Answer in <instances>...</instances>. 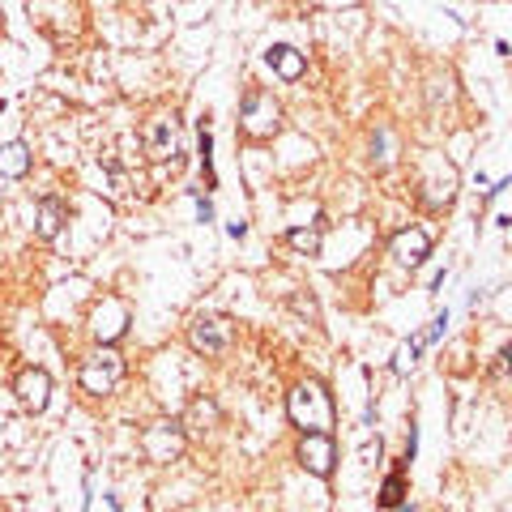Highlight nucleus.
I'll return each instance as SVG.
<instances>
[{
	"mask_svg": "<svg viewBox=\"0 0 512 512\" xmlns=\"http://www.w3.org/2000/svg\"><path fill=\"white\" fill-rule=\"evenodd\" d=\"M286 414L299 431H329L333 427V402L320 380H303L286 393Z\"/></svg>",
	"mask_w": 512,
	"mask_h": 512,
	"instance_id": "nucleus-1",
	"label": "nucleus"
},
{
	"mask_svg": "<svg viewBox=\"0 0 512 512\" xmlns=\"http://www.w3.org/2000/svg\"><path fill=\"white\" fill-rule=\"evenodd\" d=\"M120 380H124V355L116 346H99L94 355H86L82 372H77V384H82L86 393H94V397L116 393Z\"/></svg>",
	"mask_w": 512,
	"mask_h": 512,
	"instance_id": "nucleus-2",
	"label": "nucleus"
},
{
	"mask_svg": "<svg viewBox=\"0 0 512 512\" xmlns=\"http://www.w3.org/2000/svg\"><path fill=\"white\" fill-rule=\"evenodd\" d=\"M239 128L252 137V141H265L282 128V107L269 90H248L239 99Z\"/></svg>",
	"mask_w": 512,
	"mask_h": 512,
	"instance_id": "nucleus-3",
	"label": "nucleus"
},
{
	"mask_svg": "<svg viewBox=\"0 0 512 512\" xmlns=\"http://www.w3.org/2000/svg\"><path fill=\"white\" fill-rule=\"evenodd\" d=\"M188 448V431L180 427V419H158L141 431V453L154 466H171V461H180Z\"/></svg>",
	"mask_w": 512,
	"mask_h": 512,
	"instance_id": "nucleus-4",
	"label": "nucleus"
},
{
	"mask_svg": "<svg viewBox=\"0 0 512 512\" xmlns=\"http://www.w3.org/2000/svg\"><path fill=\"white\" fill-rule=\"evenodd\" d=\"M231 342H235V325L227 316H201V320H192V329H188V346L205 359L227 355Z\"/></svg>",
	"mask_w": 512,
	"mask_h": 512,
	"instance_id": "nucleus-5",
	"label": "nucleus"
},
{
	"mask_svg": "<svg viewBox=\"0 0 512 512\" xmlns=\"http://www.w3.org/2000/svg\"><path fill=\"white\" fill-rule=\"evenodd\" d=\"M141 146H146L150 163H175V154H180V120L167 116V111L150 116L146 133H141Z\"/></svg>",
	"mask_w": 512,
	"mask_h": 512,
	"instance_id": "nucleus-6",
	"label": "nucleus"
},
{
	"mask_svg": "<svg viewBox=\"0 0 512 512\" xmlns=\"http://www.w3.org/2000/svg\"><path fill=\"white\" fill-rule=\"evenodd\" d=\"M124 329H128V308H124V299L103 295L99 303H94V312H90V333L99 338V346H116V342L124 338Z\"/></svg>",
	"mask_w": 512,
	"mask_h": 512,
	"instance_id": "nucleus-7",
	"label": "nucleus"
},
{
	"mask_svg": "<svg viewBox=\"0 0 512 512\" xmlns=\"http://www.w3.org/2000/svg\"><path fill=\"white\" fill-rule=\"evenodd\" d=\"M299 466L312 478H329L333 466H338V448H333L329 431H303L299 440Z\"/></svg>",
	"mask_w": 512,
	"mask_h": 512,
	"instance_id": "nucleus-8",
	"label": "nucleus"
},
{
	"mask_svg": "<svg viewBox=\"0 0 512 512\" xmlns=\"http://www.w3.org/2000/svg\"><path fill=\"white\" fill-rule=\"evenodd\" d=\"M13 393H18V402L26 410H47V402H52V376L43 372V367H22L18 380H13Z\"/></svg>",
	"mask_w": 512,
	"mask_h": 512,
	"instance_id": "nucleus-9",
	"label": "nucleus"
},
{
	"mask_svg": "<svg viewBox=\"0 0 512 512\" xmlns=\"http://www.w3.org/2000/svg\"><path fill=\"white\" fill-rule=\"evenodd\" d=\"M389 252L397 256V265L419 269L427 256H431V239H427V231H419V227H406V231H397V235L389 239Z\"/></svg>",
	"mask_w": 512,
	"mask_h": 512,
	"instance_id": "nucleus-10",
	"label": "nucleus"
},
{
	"mask_svg": "<svg viewBox=\"0 0 512 512\" xmlns=\"http://www.w3.org/2000/svg\"><path fill=\"white\" fill-rule=\"evenodd\" d=\"M431 180H423V201L431 205V210H440V205H448L453 201V192H457V171L444 163V158H436L431 154Z\"/></svg>",
	"mask_w": 512,
	"mask_h": 512,
	"instance_id": "nucleus-11",
	"label": "nucleus"
},
{
	"mask_svg": "<svg viewBox=\"0 0 512 512\" xmlns=\"http://www.w3.org/2000/svg\"><path fill=\"white\" fill-rule=\"evenodd\" d=\"M218 423H222V410L214 402H205V397H197V402L184 410V419H180L184 431H214Z\"/></svg>",
	"mask_w": 512,
	"mask_h": 512,
	"instance_id": "nucleus-12",
	"label": "nucleus"
},
{
	"mask_svg": "<svg viewBox=\"0 0 512 512\" xmlns=\"http://www.w3.org/2000/svg\"><path fill=\"white\" fill-rule=\"evenodd\" d=\"M30 171V150L22 141H9V146H0V180H22Z\"/></svg>",
	"mask_w": 512,
	"mask_h": 512,
	"instance_id": "nucleus-13",
	"label": "nucleus"
},
{
	"mask_svg": "<svg viewBox=\"0 0 512 512\" xmlns=\"http://www.w3.org/2000/svg\"><path fill=\"white\" fill-rule=\"evenodd\" d=\"M39 239H47V244H52V239L64 231V201H56V197H43V205H39Z\"/></svg>",
	"mask_w": 512,
	"mask_h": 512,
	"instance_id": "nucleus-14",
	"label": "nucleus"
},
{
	"mask_svg": "<svg viewBox=\"0 0 512 512\" xmlns=\"http://www.w3.org/2000/svg\"><path fill=\"white\" fill-rule=\"evenodd\" d=\"M269 64H274V73L286 77V82H299L303 69H308V60H303V52H295V47H274Z\"/></svg>",
	"mask_w": 512,
	"mask_h": 512,
	"instance_id": "nucleus-15",
	"label": "nucleus"
},
{
	"mask_svg": "<svg viewBox=\"0 0 512 512\" xmlns=\"http://www.w3.org/2000/svg\"><path fill=\"white\" fill-rule=\"evenodd\" d=\"M286 244L303 256H316L320 252V227H291L286 231Z\"/></svg>",
	"mask_w": 512,
	"mask_h": 512,
	"instance_id": "nucleus-16",
	"label": "nucleus"
},
{
	"mask_svg": "<svg viewBox=\"0 0 512 512\" xmlns=\"http://www.w3.org/2000/svg\"><path fill=\"white\" fill-rule=\"evenodd\" d=\"M402 500H406V478L389 474L384 478V487H380V508H402Z\"/></svg>",
	"mask_w": 512,
	"mask_h": 512,
	"instance_id": "nucleus-17",
	"label": "nucleus"
},
{
	"mask_svg": "<svg viewBox=\"0 0 512 512\" xmlns=\"http://www.w3.org/2000/svg\"><path fill=\"white\" fill-rule=\"evenodd\" d=\"M214 137H210V124H201V171H205V184L214 188Z\"/></svg>",
	"mask_w": 512,
	"mask_h": 512,
	"instance_id": "nucleus-18",
	"label": "nucleus"
},
{
	"mask_svg": "<svg viewBox=\"0 0 512 512\" xmlns=\"http://www.w3.org/2000/svg\"><path fill=\"white\" fill-rule=\"evenodd\" d=\"M414 355H419V342H410V346L397 350V363H393V367H397V372H406V367L414 363Z\"/></svg>",
	"mask_w": 512,
	"mask_h": 512,
	"instance_id": "nucleus-19",
	"label": "nucleus"
},
{
	"mask_svg": "<svg viewBox=\"0 0 512 512\" xmlns=\"http://www.w3.org/2000/svg\"><path fill=\"white\" fill-rule=\"evenodd\" d=\"M508 367H512V346H508V350H500V363H495V367H491V376H504V372H508Z\"/></svg>",
	"mask_w": 512,
	"mask_h": 512,
	"instance_id": "nucleus-20",
	"label": "nucleus"
},
{
	"mask_svg": "<svg viewBox=\"0 0 512 512\" xmlns=\"http://www.w3.org/2000/svg\"><path fill=\"white\" fill-rule=\"evenodd\" d=\"M397 512H414V508H406V504H402V508H397Z\"/></svg>",
	"mask_w": 512,
	"mask_h": 512,
	"instance_id": "nucleus-21",
	"label": "nucleus"
}]
</instances>
